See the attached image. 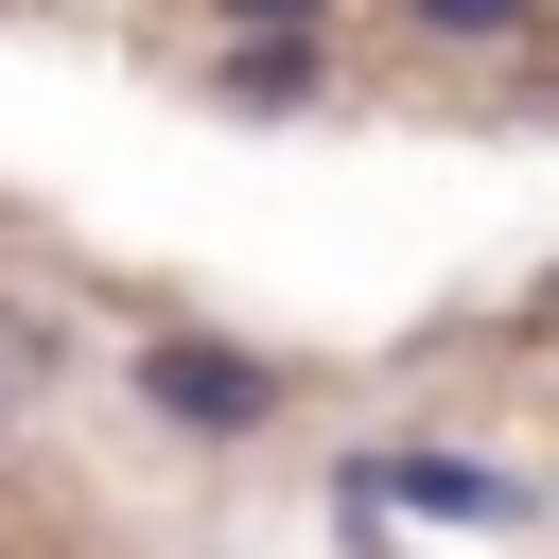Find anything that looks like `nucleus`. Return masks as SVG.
Segmentation results:
<instances>
[{"mask_svg": "<svg viewBox=\"0 0 559 559\" xmlns=\"http://www.w3.org/2000/svg\"><path fill=\"white\" fill-rule=\"evenodd\" d=\"M384 507H419V524H524L542 489L489 472V454H349V524H384Z\"/></svg>", "mask_w": 559, "mask_h": 559, "instance_id": "nucleus-1", "label": "nucleus"}, {"mask_svg": "<svg viewBox=\"0 0 559 559\" xmlns=\"http://www.w3.org/2000/svg\"><path fill=\"white\" fill-rule=\"evenodd\" d=\"M542 0H419V35H524Z\"/></svg>", "mask_w": 559, "mask_h": 559, "instance_id": "nucleus-4", "label": "nucleus"}, {"mask_svg": "<svg viewBox=\"0 0 559 559\" xmlns=\"http://www.w3.org/2000/svg\"><path fill=\"white\" fill-rule=\"evenodd\" d=\"M0 419H17V349H0Z\"/></svg>", "mask_w": 559, "mask_h": 559, "instance_id": "nucleus-6", "label": "nucleus"}, {"mask_svg": "<svg viewBox=\"0 0 559 559\" xmlns=\"http://www.w3.org/2000/svg\"><path fill=\"white\" fill-rule=\"evenodd\" d=\"M227 105H314V35H245L227 52Z\"/></svg>", "mask_w": 559, "mask_h": 559, "instance_id": "nucleus-3", "label": "nucleus"}, {"mask_svg": "<svg viewBox=\"0 0 559 559\" xmlns=\"http://www.w3.org/2000/svg\"><path fill=\"white\" fill-rule=\"evenodd\" d=\"M140 402H157V419H192V437H245V419L280 402V367H262V349H227V332H157V349H140Z\"/></svg>", "mask_w": 559, "mask_h": 559, "instance_id": "nucleus-2", "label": "nucleus"}, {"mask_svg": "<svg viewBox=\"0 0 559 559\" xmlns=\"http://www.w3.org/2000/svg\"><path fill=\"white\" fill-rule=\"evenodd\" d=\"M227 17H245V35H314V0H227Z\"/></svg>", "mask_w": 559, "mask_h": 559, "instance_id": "nucleus-5", "label": "nucleus"}]
</instances>
